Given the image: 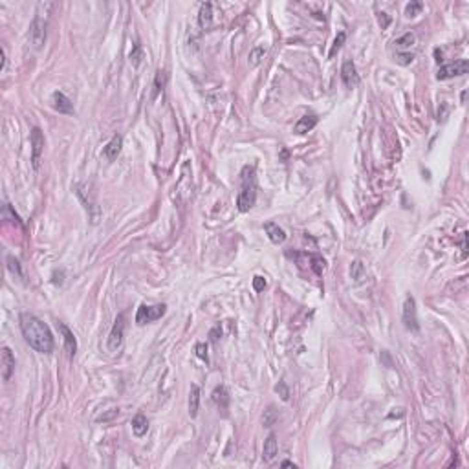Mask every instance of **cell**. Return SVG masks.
Segmentation results:
<instances>
[{
    "label": "cell",
    "instance_id": "obj_27",
    "mask_svg": "<svg viewBox=\"0 0 469 469\" xmlns=\"http://www.w3.org/2000/svg\"><path fill=\"white\" fill-rule=\"evenodd\" d=\"M6 262H7V268H9V271H11L13 275H17L18 279H22V268H20V262H18L15 257H7L6 259Z\"/></svg>",
    "mask_w": 469,
    "mask_h": 469
},
{
    "label": "cell",
    "instance_id": "obj_9",
    "mask_svg": "<svg viewBox=\"0 0 469 469\" xmlns=\"http://www.w3.org/2000/svg\"><path fill=\"white\" fill-rule=\"evenodd\" d=\"M75 193H77V196L81 198V202L84 204V209H86V213L90 215V220H92V224H97V218H99V209H97V205H95L94 200L88 196V194H90L88 185H83V183L75 185Z\"/></svg>",
    "mask_w": 469,
    "mask_h": 469
},
{
    "label": "cell",
    "instance_id": "obj_39",
    "mask_svg": "<svg viewBox=\"0 0 469 469\" xmlns=\"http://www.w3.org/2000/svg\"><path fill=\"white\" fill-rule=\"evenodd\" d=\"M281 466H282V468H293V469L297 468V466H295L293 462H290V460H284V462H282Z\"/></svg>",
    "mask_w": 469,
    "mask_h": 469
},
{
    "label": "cell",
    "instance_id": "obj_12",
    "mask_svg": "<svg viewBox=\"0 0 469 469\" xmlns=\"http://www.w3.org/2000/svg\"><path fill=\"white\" fill-rule=\"evenodd\" d=\"M57 328H59V332L62 334V341H64V348H66V352L70 354V356H75V352H77V339H75V336H73V332L68 328L64 323H57Z\"/></svg>",
    "mask_w": 469,
    "mask_h": 469
},
{
    "label": "cell",
    "instance_id": "obj_7",
    "mask_svg": "<svg viewBox=\"0 0 469 469\" xmlns=\"http://www.w3.org/2000/svg\"><path fill=\"white\" fill-rule=\"evenodd\" d=\"M468 70H469V61H466V59H460V61H455V62H451V64L442 66L440 70H438V73H436V79L446 81V79L458 77V75L468 73Z\"/></svg>",
    "mask_w": 469,
    "mask_h": 469
},
{
    "label": "cell",
    "instance_id": "obj_38",
    "mask_svg": "<svg viewBox=\"0 0 469 469\" xmlns=\"http://www.w3.org/2000/svg\"><path fill=\"white\" fill-rule=\"evenodd\" d=\"M381 359H383L387 367L391 369V367H392V359H391V356H389V352H387V350H383V352H381Z\"/></svg>",
    "mask_w": 469,
    "mask_h": 469
},
{
    "label": "cell",
    "instance_id": "obj_25",
    "mask_svg": "<svg viewBox=\"0 0 469 469\" xmlns=\"http://www.w3.org/2000/svg\"><path fill=\"white\" fill-rule=\"evenodd\" d=\"M279 420V414H277L275 407L273 405H270V407L264 411V416H262V424H264V427H271V425H275V422Z\"/></svg>",
    "mask_w": 469,
    "mask_h": 469
},
{
    "label": "cell",
    "instance_id": "obj_4",
    "mask_svg": "<svg viewBox=\"0 0 469 469\" xmlns=\"http://www.w3.org/2000/svg\"><path fill=\"white\" fill-rule=\"evenodd\" d=\"M167 312L165 304H154V306H147V304H141L136 312V323L139 326L147 325V323H152V321H158L160 317H163Z\"/></svg>",
    "mask_w": 469,
    "mask_h": 469
},
{
    "label": "cell",
    "instance_id": "obj_6",
    "mask_svg": "<svg viewBox=\"0 0 469 469\" xmlns=\"http://www.w3.org/2000/svg\"><path fill=\"white\" fill-rule=\"evenodd\" d=\"M123 337H125V315L119 314L114 321L110 334H108V350L116 352L123 345Z\"/></svg>",
    "mask_w": 469,
    "mask_h": 469
},
{
    "label": "cell",
    "instance_id": "obj_13",
    "mask_svg": "<svg viewBox=\"0 0 469 469\" xmlns=\"http://www.w3.org/2000/svg\"><path fill=\"white\" fill-rule=\"evenodd\" d=\"M51 105H53V108H55L57 112H61V114H73L72 101L68 99L62 92H53V94H51Z\"/></svg>",
    "mask_w": 469,
    "mask_h": 469
},
{
    "label": "cell",
    "instance_id": "obj_11",
    "mask_svg": "<svg viewBox=\"0 0 469 469\" xmlns=\"http://www.w3.org/2000/svg\"><path fill=\"white\" fill-rule=\"evenodd\" d=\"M341 79H343V83H345V86H348V88H354V86L359 83L358 70H356V64H354L352 61H345V62H343Z\"/></svg>",
    "mask_w": 469,
    "mask_h": 469
},
{
    "label": "cell",
    "instance_id": "obj_32",
    "mask_svg": "<svg viewBox=\"0 0 469 469\" xmlns=\"http://www.w3.org/2000/svg\"><path fill=\"white\" fill-rule=\"evenodd\" d=\"M275 391L281 394V398L284 400V402H288V400H290V391H288V387H286V383H284V381H279V385L275 387Z\"/></svg>",
    "mask_w": 469,
    "mask_h": 469
},
{
    "label": "cell",
    "instance_id": "obj_31",
    "mask_svg": "<svg viewBox=\"0 0 469 469\" xmlns=\"http://www.w3.org/2000/svg\"><path fill=\"white\" fill-rule=\"evenodd\" d=\"M266 286H268V282H266L264 277H260V275L253 277V290L255 292H264Z\"/></svg>",
    "mask_w": 469,
    "mask_h": 469
},
{
    "label": "cell",
    "instance_id": "obj_15",
    "mask_svg": "<svg viewBox=\"0 0 469 469\" xmlns=\"http://www.w3.org/2000/svg\"><path fill=\"white\" fill-rule=\"evenodd\" d=\"M279 453V444H277V436L271 433L264 442V449H262V460L264 462H273Z\"/></svg>",
    "mask_w": 469,
    "mask_h": 469
},
{
    "label": "cell",
    "instance_id": "obj_20",
    "mask_svg": "<svg viewBox=\"0 0 469 469\" xmlns=\"http://www.w3.org/2000/svg\"><path fill=\"white\" fill-rule=\"evenodd\" d=\"M147 431H149V420L145 418L143 414H136L132 418V433L138 438H141L147 435Z\"/></svg>",
    "mask_w": 469,
    "mask_h": 469
},
{
    "label": "cell",
    "instance_id": "obj_30",
    "mask_svg": "<svg viewBox=\"0 0 469 469\" xmlns=\"http://www.w3.org/2000/svg\"><path fill=\"white\" fill-rule=\"evenodd\" d=\"M194 352H196V356H198L200 359L209 361V356H207V345H205V343H198V345L194 347Z\"/></svg>",
    "mask_w": 469,
    "mask_h": 469
},
{
    "label": "cell",
    "instance_id": "obj_5",
    "mask_svg": "<svg viewBox=\"0 0 469 469\" xmlns=\"http://www.w3.org/2000/svg\"><path fill=\"white\" fill-rule=\"evenodd\" d=\"M402 321L405 328L411 332H418L420 330V323H418V315H416V301H414L413 295H407L405 297V303H403V314Z\"/></svg>",
    "mask_w": 469,
    "mask_h": 469
},
{
    "label": "cell",
    "instance_id": "obj_36",
    "mask_svg": "<svg viewBox=\"0 0 469 469\" xmlns=\"http://www.w3.org/2000/svg\"><path fill=\"white\" fill-rule=\"evenodd\" d=\"M220 336H222V328H220V326H215V328H213V330L209 332V339H211L213 343L218 341V339H220Z\"/></svg>",
    "mask_w": 469,
    "mask_h": 469
},
{
    "label": "cell",
    "instance_id": "obj_18",
    "mask_svg": "<svg viewBox=\"0 0 469 469\" xmlns=\"http://www.w3.org/2000/svg\"><path fill=\"white\" fill-rule=\"evenodd\" d=\"M211 22H213V4H211V2H205V4H202V6H200L198 26L202 29H205V28H209Z\"/></svg>",
    "mask_w": 469,
    "mask_h": 469
},
{
    "label": "cell",
    "instance_id": "obj_14",
    "mask_svg": "<svg viewBox=\"0 0 469 469\" xmlns=\"http://www.w3.org/2000/svg\"><path fill=\"white\" fill-rule=\"evenodd\" d=\"M264 231L273 244H282L286 240V231L282 227H279V224H275V222H266Z\"/></svg>",
    "mask_w": 469,
    "mask_h": 469
},
{
    "label": "cell",
    "instance_id": "obj_8",
    "mask_svg": "<svg viewBox=\"0 0 469 469\" xmlns=\"http://www.w3.org/2000/svg\"><path fill=\"white\" fill-rule=\"evenodd\" d=\"M29 143H31V161H33V169L40 167V156L44 150V136L39 127H35L29 136Z\"/></svg>",
    "mask_w": 469,
    "mask_h": 469
},
{
    "label": "cell",
    "instance_id": "obj_33",
    "mask_svg": "<svg viewBox=\"0 0 469 469\" xmlns=\"http://www.w3.org/2000/svg\"><path fill=\"white\" fill-rule=\"evenodd\" d=\"M345 39H347V35H345V31H341V33L337 35V39H336V42H334V46H332V50H330V57L336 53L339 48L343 46V42H345Z\"/></svg>",
    "mask_w": 469,
    "mask_h": 469
},
{
    "label": "cell",
    "instance_id": "obj_2",
    "mask_svg": "<svg viewBox=\"0 0 469 469\" xmlns=\"http://www.w3.org/2000/svg\"><path fill=\"white\" fill-rule=\"evenodd\" d=\"M257 204V180H255V169L253 167H244L242 171V191L238 193L237 205L238 211L253 209V205Z\"/></svg>",
    "mask_w": 469,
    "mask_h": 469
},
{
    "label": "cell",
    "instance_id": "obj_3",
    "mask_svg": "<svg viewBox=\"0 0 469 469\" xmlns=\"http://www.w3.org/2000/svg\"><path fill=\"white\" fill-rule=\"evenodd\" d=\"M53 4L50 2H40L35 11V18L31 26H29V40L31 44L39 50L46 42V28H48V11H50Z\"/></svg>",
    "mask_w": 469,
    "mask_h": 469
},
{
    "label": "cell",
    "instance_id": "obj_40",
    "mask_svg": "<svg viewBox=\"0 0 469 469\" xmlns=\"http://www.w3.org/2000/svg\"><path fill=\"white\" fill-rule=\"evenodd\" d=\"M462 249H464V253L468 251V233H464V242H462Z\"/></svg>",
    "mask_w": 469,
    "mask_h": 469
},
{
    "label": "cell",
    "instance_id": "obj_34",
    "mask_svg": "<svg viewBox=\"0 0 469 469\" xmlns=\"http://www.w3.org/2000/svg\"><path fill=\"white\" fill-rule=\"evenodd\" d=\"M312 262H314V264H312L314 271L317 273V275H321V273H323V270H325V260L319 259V257H314V259H312Z\"/></svg>",
    "mask_w": 469,
    "mask_h": 469
},
{
    "label": "cell",
    "instance_id": "obj_35",
    "mask_svg": "<svg viewBox=\"0 0 469 469\" xmlns=\"http://www.w3.org/2000/svg\"><path fill=\"white\" fill-rule=\"evenodd\" d=\"M378 18H380L381 29L389 28V24H391V17H389V15H387V13H378Z\"/></svg>",
    "mask_w": 469,
    "mask_h": 469
},
{
    "label": "cell",
    "instance_id": "obj_37",
    "mask_svg": "<svg viewBox=\"0 0 469 469\" xmlns=\"http://www.w3.org/2000/svg\"><path fill=\"white\" fill-rule=\"evenodd\" d=\"M139 57H141V48L136 44V50H134V53H130V61H134V64H138Z\"/></svg>",
    "mask_w": 469,
    "mask_h": 469
},
{
    "label": "cell",
    "instance_id": "obj_19",
    "mask_svg": "<svg viewBox=\"0 0 469 469\" xmlns=\"http://www.w3.org/2000/svg\"><path fill=\"white\" fill-rule=\"evenodd\" d=\"M198 407H200V387L191 385V391H189V414H191V418H196Z\"/></svg>",
    "mask_w": 469,
    "mask_h": 469
},
{
    "label": "cell",
    "instance_id": "obj_26",
    "mask_svg": "<svg viewBox=\"0 0 469 469\" xmlns=\"http://www.w3.org/2000/svg\"><path fill=\"white\" fill-rule=\"evenodd\" d=\"M165 83H167V73L163 72V70H158L156 79H154V97L160 94L161 90L165 88Z\"/></svg>",
    "mask_w": 469,
    "mask_h": 469
},
{
    "label": "cell",
    "instance_id": "obj_29",
    "mask_svg": "<svg viewBox=\"0 0 469 469\" xmlns=\"http://www.w3.org/2000/svg\"><path fill=\"white\" fill-rule=\"evenodd\" d=\"M422 7H424V4H422V2H418V0H414V2L407 4V7H405V15H407L409 18L416 17V15L422 11Z\"/></svg>",
    "mask_w": 469,
    "mask_h": 469
},
{
    "label": "cell",
    "instance_id": "obj_16",
    "mask_svg": "<svg viewBox=\"0 0 469 469\" xmlns=\"http://www.w3.org/2000/svg\"><path fill=\"white\" fill-rule=\"evenodd\" d=\"M121 147H123V138L121 136H114V138L106 143V147H105V158L108 161H114V160H117V156H119V152H121Z\"/></svg>",
    "mask_w": 469,
    "mask_h": 469
},
{
    "label": "cell",
    "instance_id": "obj_10",
    "mask_svg": "<svg viewBox=\"0 0 469 469\" xmlns=\"http://www.w3.org/2000/svg\"><path fill=\"white\" fill-rule=\"evenodd\" d=\"M0 361H2V380L9 381V378L15 372V356H13V352L7 347H2Z\"/></svg>",
    "mask_w": 469,
    "mask_h": 469
},
{
    "label": "cell",
    "instance_id": "obj_1",
    "mask_svg": "<svg viewBox=\"0 0 469 469\" xmlns=\"http://www.w3.org/2000/svg\"><path fill=\"white\" fill-rule=\"evenodd\" d=\"M20 323V332H22L24 339L29 347L33 348L35 352L39 354H51L53 352V336H51L50 326L46 325L44 321L39 319L37 315L29 314V312H22L18 317Z\"/></svg>",
    "mask_w": 469,
    "mask_h": 469
},
{
    "label": "cell",
    "instance_id": "obj_22",
    "mask_svg": "<svg viewBox=\"0 0 469 469\" xmlns=\"http://www.w3.org/2000/svg\"><path fill=\"white\" fill-rule=\"evenodd\" d=\"M213 402L218 405V409L226 411L227 405H229V394H227L226 387H216L215 391H213Z\"/></svg>",
    "mask_w": 469,
    "mask_h": 469
},
{
    "label": "cell",
    "instance_id": "obj_17",
    "mask_svg": "<svg viewBox=\"0 0 469 469\" xmlns=\"http://www.w3.org/2000/svg\"><path fill=\"white\" fill-rule=\"evenodd\" d=\"M317 121H319V117L315 116V114L303 116L297 123H295V128H293V130H295V134H306V132H310L315 125H317Z\"/></svg>",
    "mask_w": 469,
    "mask_h": 469
},
{
    "label": "cell",
    "instance_id": "obj_23",
    "mask_svg": "<svg viewBox=\"0 0 469 469\" xmlns=\"http://www.w3.org/2000/svg\"><path fill=\"white\" fill-rule=\"evenodd\" d=\"M350 275L356 282H361L367 277V271H365V266L361 260H354L352 266H350Z\"/></svg>",
    "mask_w": 469,
    "mask_h": 469
},
{
    "label": "cell",
    "instance_id": "obj_28",
    "mask_svg": "<svg viewBox=\"0 0 469 469\" xmlns=\"http://www.w3.org/2000/svg\"><path fill=\"white\" fill-rule=\"evenodd\" d=\"M413 61H414V53H411V51H398L396 53V62L402 64V66H407V64H411Z\"/></svg>",
    "mask_w": 469,
    "mask_h": 469
},
{
    "label": "cell",
    "instance_id": "obj_21",
    "mask_svg": "<svg viewBox=\"0 0 469 469\" xmlns=\"http://www.w3.org/2000/svg\"><path fill=\"white\" fill-rule=\"evenodd\" d=\"M266 53H268V44H259V46H255V48H251L249 57H248L249 66H259Z\"/></svg>",
    "mask_w": 469,
    "mask_h": 469
},
{
    "label": "cell",
    "instance_id": "obj_24",
    "mask_svg": "<svg viewBox=\"0 0 469 469\" xmlns=\"http://www.w3.org/2000/svg\"><path fill=\"white\" fill-rule=\"evenodd\" d=\"M414 42H416V37H414V33H411V31H409V33H405V35H402L400 39L394 40V44H396V48L400 51H402V50H411V46H413Z\"/></svg>",
    "mask_w": 469,
    "mask_h": 469
}]
</instances>
